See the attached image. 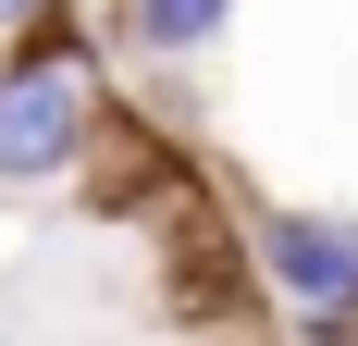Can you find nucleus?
<instances>
[{"label":"nucleus","mask_w":358,"mask_h":346,"mask_svg":"<svg viewBox=\"0 0 358 346\" xmlns=\"http://www.w3.org/2000/svg\"><path fill=\"white\" fill-rule=\"evenodd\" d=\"M248 272L296 346H358V210H309V198L248 210Z\"/></svg>","instance_id":"f03ea898"},{"label":"nucleus","mask_w":358,"mask_h":346,"mask_svg":"<svg viewBox=\"0 0 358 346\" xmlns=\"http://www.w3.org/2000/svg\"><path fill=\"white\" fill-rule=\"evenodd\" d=\"M74 0H0V37H37V25H62Z\"/></svg>","instance_id":"20e7f679"},{"label":"nucleus","mask_w":358,"mask_h":346,"mask_svg":"<svg viewBox=\"0 0 358 346\" xmlns=\"http://www.w3.org/2000/svg\"><path fill=\"white\" fill-rule=\"evenodd\" d=\"M111 25H87V13H62V25H37L0 50V198H62V186H87L111 148Z\"/></svg>","instance_id":"f257e3e1"},{"label":"nucleus","mask_w":358,"mask_h":346,"mask_svg":"<svg viewBox=\"0 0 358 346\" xmlns=\"http://www.w3.org/2000/svg\"><path fill=\"white\" fill-rule=\"evenodd\" d=\"M235 13H248V0H111L99 25H111V50H124V62L185 74V62H210L222 37H235Z\"/></svg>","instance_id":"7ed1b4c3"}]
</instances>
